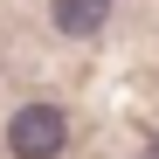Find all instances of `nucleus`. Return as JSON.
<instances>
[{"mask_svg": "<svg viewBox=\"0 0 159 159\" xmlns=\"http://www.w3.org/2000/svg\"><path fill=\"white\" fill-rule=\"evenodd\" d=\"M7 152L14 159H62L69 152V111L62 104H21L7 118Z\"/></svg>", "mask_w": 159, "mask_h": 159, "instance_id": "1", "label": "nucleus"}, {"mask_svg": "<svg viewBox=\"0 0 159 159\" xmlns=\"http://www.w3.org/2000/svg\"><path fill=\"white\" fill-rule=\"evenodd\" d=\"M48 21H56V35L90 42L104 21H111V0H48Z\"/></svg>", "mask_w": 159, "mask_h": 159, "instance_id": "2", "label": "nucleus"}, {"mask_svg": "<svg viewBox=\"0 0 159 159\" xmlns=\"http://www.w3.org/2000/svg\"><path fill=\"white\" fill-rule=\"evenodd\" d=\"M145 159H159V131H152V139H145Z\"/></svg>", "mask_w": 159, "mask_h": 159, "instance_id": "3", "label": "nucleus"}]
</instances>
